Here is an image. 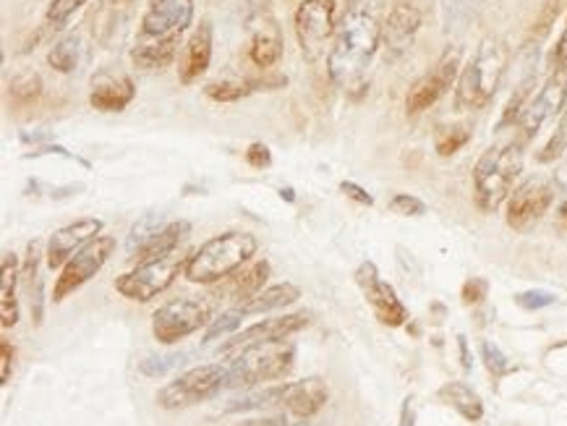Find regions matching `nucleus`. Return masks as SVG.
Instances as JSON below:
<instances>
[{
	"instance_id": "obj_1",
	"label": "nucleus",
	"mask_w": 567,
	"mask_h": 426,
	"mask_svg": "<svg viewBox=\"0 0 567 426\" xmlns=\"http://www.w3.org/2000/svg\"><path fill=\"white\" fill-rule=\"evenodd\" d=\"M382 45V19L377 0H348L327 55V74L338 86H351Z\"/></svg>"
},
{
	"instance_id": "obj_2",
	"label": "nucleus",
	"mask_w": 567,
	"mask_h": 426,
	"mask_svg": "<svg viewBox=\"0 0 567 426\" xmlns=\"http://www.w3.org/2000/svg\"><path fill=\"white\" fill-rule=\"evenodd\" d=\"M194 0H147L136 29L131 63L140 71H165L176 61L181 42L194 24Z\"/></svg>"
},
{
	"instance_id": "obj_3",
	"label": "nucleus",
	"mask_w": 567,
	"mask_h": 426,
	"mask_svg": "<svg viewBox=\"0 0 567 426\" xmlns=\"http://www.w3.org/2000/svg\"><path fill=\"white\" fill-rule=\"evenodd\" d=\"M330 401V387L322 377H307L298 382H282L265 389H249V393L233 398L225 411L228 414H244V411H261V414H288L293 418L317 416Z\"/></svg>"
},
{
	"instance_id": "obj_4",
	"label": "nucleus",
	"mask_w": 567,
	"mask_h": 426,
	"mask_svg": "<svg viewBox=\"0 0 567 426\" xmlns=\"http://www.w3.org/2000/svg\"><path fill=\"white\" fill-rule=\"evenodd\" d=\"M511 66V48L503 38H484L461 69L455 84V111H482L497 95Z\"/></svg>"
},
{
	"instance_id": "obj_5",
	"label": "nucleus",
	"mask_w": 567,
	"mask_h": 426,
	"mask_svg": "<svg viewBox=\"0 0 567 426\" xmlns=\"http://www.w3.org/2000/svg\"><path fill=\"white\" fill-rule=\"evenodd\" d=\"M257 249L259 241L251 233L228 230V233L209 238L199 249L192 251L184 278L196 285H215L225 278L236 276L238 270H244L254 254H257Z\"/></svg>"
},
{
	"instance_id": "obj_6",
	"label": "nucleus",
	"mask_w": 567,
	"mask_h": 426,
	"mask_svg": "<svg viewBox=\"0 0 567 426\" xmlns=\"http://www.w3.org/2000/svg\"><path fill=\"white\" fill-rule=\"evenodd\" d=\"M523 144L520 139L497 144L478 157L474 168V201L484 215L497 212L511 199L523 173Z\"/></svg>"
},
{
	"instance_id": "obj_7",
	"label": "nucleus",
	"mask_w": 567,
	"mask_h": 426,
	"mask_svg": "<svg viewBox=\"0 0 567 426\" xmlns=\"http://www.w3.org/2000/svg\"><path fill=\"white\" fill-rule=\"evenodd\" d=\"M296 345L290 341L254 343L230 356L228 387L230 389H257L267 382L286 380L293 372Z\"/></svg>"
},
{
	"instance_id": "obj_8",
	"label": "nucleus",
	"mask_w": 567,
	"mask_h": 426,
	"mask_svg": "<svg viewBox=\"0 0 567 426\" xmlns=\"http://www.w3.org/2000/svg\"><path fill=\"white\" fill-rule=\"evenodd\" d=\"M188 257L184 249L171 251V254L147 259V262L136 264V270L126 272L115 280V291H118L123 299L136 301V303H147L152 299H157L159 293L168 291L173 285V280L181 276V270H186Z\"/></svg>"
},
{
	"instance_id": "obj_9",
	"label": "nucleus",
	"mask_w": 567,
	"mask_h": 426,
	"mask_svg": "<svg viewBox=\"0 0 567 426\" xmlns=\"http://www.w3.org/2000/svg\"><path fill=\"white\" fill-rule=\"evenodd\" d=\"M293 32L303 61L315 63L330 55V42L336 40V0H301L293 13Z\"/></svg>"
},
{
	"instance_id": "obj_10",
	"label": "nucleus",
	"mask_w": 567,
	"mask_h": 426,
	"mask_svg": "<svg viewBox=\"0 0 567 426\" xmlns=\"http://www.w3.org/2000/svg\"><path fill=\"white\" fill-rule=\"evenodd\" d=\"M209 324H213L209 301L199 295H184V299H173L157 309L152 316V335L159 345H176Z\"/></svg>"
},
{
	"instance_id": "obj_11",
	"label": "nucleus",
	"mask_w": 567,
	"mask_h": 426,
	"mask_svg": "<svg viewBox=\"0 0 567 426\" xmlns=\"http://www.w3.org/2000/svg\"><path fill=\"white\" fill-rule=\"evenodd\" d=\"M228 387V366L223 364H205L178 374L176 380L168 382L157 393V406L165 411L192 408L199 403L213 401L220 389Z\"/></svg>"
},
{
	"instance_id": "obj_12",
	"label": "nucleus",
	"mask_w": 567,
	"mask_h": 426,
	"mask_svg": "<svg viewBox=\"0 0 567 426\" xmlns=\"http://www.w3.org/2000/svg\"><path fill=\"white\" fill-rule=\"evenodd\" d=\"M461 61H463V50L457 45H450L445 53L440 55V61L434 63V69L421 76L419 82L411 84L409 95H405V113L421 115L432 105H437L440 100L457 84V76H461V69H463Z\"/></svg>"
},
{
	"instance_id": "obj_13",
	"label": "nucleus",
	"mask_w": 567,
	"mask_h": 426,
	"mask_svg": "<svg viewBox=\"0 0 567 426\" xmlns=\"http://www.w3.org/2000/svg\"><path fill=\"white\" fill-rule=\"evenodd\" d=\"M555 201V184L544 176H528L515 186L505 207V220L515 233H530Z\"/></svg>"
},
{
	"instance_id": "obj_14",
	"label": "nucleus",
	"mask_w": 567,
	"mask_h": 426,
	"mask_svg": "<svg viewBox=\"0 0 567 426\" xmlns=\"http://www.w3.org/2000/svg\"><path fill=\"white\" fill-rule=\"evenodd\" d=\"M567 107V69L551 71L547 82L542 84V90L528 100L526 111H523L518 121V139L528 144L536 134L542 132L549 121H555L557 115H563Z\"/></svg>"
},
{
	"instance_id": "obj_15",
	"label": "nucleus",
	"mask_w": 567,
	"mask_h": 426,
	"mask_svg": "<svg viewBox=\"0 0 567 426\" xmlns=\"http://www.w3.org/2000/svg\"><path fill=\"white\" fill-rule=\"evenodd\" d=\"M113 251H115L113 236H97L94 241L86 243L82 251H76V254L61 267V278L55 280V288H53V301L61 303L69 299L71 293H76L84 283H90V280L103 270L107 259L113 257Z\"/></svg>"
},
{
	"instance_id": "obj_16",
	"label": "nucleus",
	"mask_w": 567,
	"mask_h": 426,
	"mask_svg": "<svg viewBox=\"0 0 567 426\" xmlns=\"http://www.w3.org/2000/svg\"><path fill=\"white\" fill-rule=\"evenodd\" d=\"M246 29H249V61L259 71H272L280 63L286 40L270 3L254 6L246 17Z\"/></svg>"
},
{
	"instance_id": "obj_17",
	"label": "nucleus",
	"mask_w": 567,
	"mask_h": 426,
	"mask_svg": "<svg viewBox=\"0 0 567 426\" xmlns=\"http://www.w3.org/2000/svg\"><path fill=\"white\" fill-rule=\"evenodd\" d=\"M355 283H359L363 299H367L374 316L384 328H400V324H405L409 309L398 299L395 288L380 278V267L374 262H361L359 270H355Z\"/></svg>"
},
{
	"instance_id": "obj_18",
	"label": "nucleus",
	"mask_w": 567,
	"mask_h": 426,
	"mask_svg": "<svg viewBox=\"0 0 567 426\" xmlns=\"http://www.w3.org/2000/svg\"><path fill=\"white\" fill-rule=\"evenodd\" d=\"M424 24V13L413 0H395L382 21V48L388 63H395L409 53L419 29Z\"/></svg>"
},
{
	"instance_id": "obj_19",
	"label": "nucleus",
	"mask_w": 567,
	"mask_h": 426,
	"mask_svg": "<svg viewBox=\"0 0 567 426\" xmlns=\"http://www.w3.org/2000/svg\"><path fill=\"white\" fill-rule=\"evenodd\" d=\"M311 322V312H296V314H286V316H272V320H261L251 328H246L238 335H233L228 343L220 345V356L230 359L236 356L238 351H244L246 345L254 343H270V341H288L290 335L301 332L307 324Z\"/></svg>"
},
{
	"instance_id": "obj_20",
	"label": "nucleus",
	"mask_w": 567,
	"mask_h": 426,
	"mask_svg": "<svg viewBox=\"0 0 567 426\" xmlns=\"http://www.w3.org/2000/svg\"><path fill=\"white\" fill-rule=\"evenodd\" d=\"M100 233H103V220L100 218H82L71 222V226L58 228L55 233L48 238V249H45L50 270L63 267L71 257L76 254V251H82L86 243L94 241Z\"/></svg>"
},
{
	"instance_id": "obj_21",
	"label": "nucleus",
	"mask_w": 567,
	"mask_h": 426,
	"mask_svg": "<svg viewBox=\"0 0 567 426\" xmlns=\"http://www.w3.org/2000/svg\"><path fill=\"white\" fill-rule=\"evenodd\" d=\"M213 48H215V32L213 21H199L194 32L188 34L184 53L178 58V82L184 86H192L207 74L209 63H213Z\"/></svg>"
},
{
	"instance_id": "obj_22",
	"label": "nucleus",
	"mask_w": 567,
	"mask_h": 426,
	"mask_svg": "<svg viewBox=\"0 0 567 426\" xmlns=\"http://www.w3.org/2000/svg\"><path fill=\"white\" fill-rule=\"evenodd\" d=\"M136 84L128 74H113V71H100L92 79L90 105L100 113H121L134 103Z\"/></svg>"
},
{
	"instance_id": "obj_23",
	"label": "nucleus",
	"mask_w": 567,
	"mask_h": 426,
	"mask_svg": "<svg viewBox=\"0 0 567 426\" xmlns=\"http://www.w3.org/2000/svg\"><path fill=\"white\" fill-rule=\"evenodd\" d=\"M131 9H134V0H97L92 6L90 17H86L94 42L111 48L121 38L123 27H126L131 17Z\"/></svg>"
},
{
	"instance_id": "obj_24",
	"label": "nucleus",
	"mask_w": 567,
	"mask_h": 426,
	"mask_svg": "<svg viewBox=\"0 0 567 426\" xmlns=\"http://www.w3.org/2000/svg\"><path fill=\"white\" fill-rule=\"evenodd\" d=\"M267 278H270V262H267V259H259V262L238 270L236 276L220 280V285H217V291H215V299L233 301L238 306V303L249 301V299H254V295H259L261 291H265Z\"/></svg>"
},
{
	"instance_id": "obj_25",
	"label": "nucleus",
	"mask_w": 567,
	"mask_h": 426,
	"mask_svg": "<svg viewBox=\"0 0 567 426\" xmlns=\"http://www.w3.org/2000/svg\"><path fill=\"white\" fill-rule=\"evenodd\" d=\"M17 283H19V259L11 251L3 254V283H0V324L6 330L17 328L19 324V299H17Z\"/></svg>"
},
{
	"instance_id": "obj_26",
	"label": "nucleus",
	"mask_w": 567,
	"mask_h": 426,
	"mask_svg": "<svg viewBox=\"0 0 567 426\" xmlns=\"http://www.w3.org/2000/svg\"><path fill=\"white\" fill-rule=\"evenodd\" d=\"M301 299V288L293 285V283H280V285H270L265 288L259 295H254V299L238 303V309H241L244 316H254V314H267V312H275V309H286L290 303H296Z\"/></svg>"
},
{
	"instance_id": "obj_27",
	"label": "nucleus",
	"mask_w": 567,
	"mask_h": 426,
	"mask_svg": "<svg viewBox=\"0 0 567 426\" xmlns=\"http://www.w3.org/2000/svg\"><path fill=\"white\" fill-rule=\"evenodd\" d=\"M437 398L445 403V406H450L453 411H457L465 422L476 424L482 422L484 418V403L478 395L471 389L465 382H447V385L440 387Z\"/></svg>"
},
{
	"instance_id": "obj_28",
	"label": "nucleus",
	"mask_w": 567,
	"mask_h": 426,
	"mask_svg": "<svg viewBox=\"0 0 567 426\" xmlns=\"http://www.w3.org/2000/svg\"><path fill=\"white\" fill-rule=\"evenodd\" d=\"M192 236V222L188 220H171L152 241L144 247L134 259L136 262H147V259L171 254V251L181 249L186 243V238Z\"/></svg>"
},
{
	"instance_id": "obj_29",
	"label": "nucleus",
	"mask_w": 567,
	"mask_h": 426,
	"mask_svg": "<svg viewBox=\"0 0 567 426\" xmlns=\"http://www.w3.org/2000/svg\"><path fill=\"white\" fill-rule=\"evenodd\" d=\"M24 288L32 299V320L34 324L42 322V312H45V303H42V280H40V243L32 241L27 247V257H24Z\"/></svg>"
},
{
	"instance_id": "obj_30",
	"label": "nucleus",
	"mask_w": 567,
	"mask_h": 426,
	"mask_svg": "<svg viewBox=\"0 0 567 426\" xmlns=\"http://www.w3.org/2000/svg\"><path fill=\"white\" fill-rule=\"evenodd\" d=\"M168 226V218H165L163 212H147L142 215L140 220L134 222L128 230V238H126V254L128 259H134L140 251L147 247V243L155 238L159 230Z\"/></svg>"
},
{
	"instance_id": "obj_31",
	"label": "nucleus",
	"mask_w": 567,
	"mask_h": 426,
	"mask_svg": "<svg viewBox=\"0 0 567 426\" xmlns=\"http://www.w3.org/2000/svg\"><path fill=\"white\" fill-rule=\"evenodd\" d=\"M79 58H82V40H79V34H63V38L50 48L48 63L50 69L58 71V74H74L79 66Z\"/></svg>"
},
{
	"instance_id": "obj_32",
	"label": "nucleus",
	"mask_w": 567,
	"mask_h": 426,
	"mask_svg": "<svg viewBox=\"0 0 567 426\" xmlns=\"http://www.w3.org/2000/svg\"><path fill=\"white\" fill-rule=\"evenodd\" d=\"M9 97H11V105L17 107V111L38 103V100L42 97L40 74H34V71H21V74L13 76L9 84Z\"/></svg>"
},
{
	"instance_id": "obj_33",
	"label": "nucleus",
	"mask_w": 567,
	"mask_h": 426,
	"mask_svg": "<svg viewBox=\"0 0 567 426\" xmlns=\"http://www.w3.org/2000/svg\"><path fill=\"white\" fill-rule=\"evenodd\" d=\"M534 84H536V76L520 79V84L515 86V92L511 95V100H507L503 115H499L497 132H505V128L518 126L520 115H523V111H526V105H528V100H530V90H534Z\"/></svg>"
},
{
	"instance_id": "obj_34",
	"label": "nucleus",
	"mask_w": 567,
	"mask_h": 426,
	"mask_svg": "<svg viewBox=\"0 0 567 426\" xmlns=\"http://www.w3.org/2000/svg\"><path fill=\"white\" fill-rule=\"evenodd\" d=\"M468 142H471L468 124H445L437 128V134H434V152H437L440 157H453Z\"/></svg>"
},
{
	"instance_id": "obj_35",
	"label": "nucleus",
	"mask_w": 567,
	"mask_h": 426,
	"mask_svg": "<svg viewBox=\"0 0 567 426\" xmlns=\"http://www.w3.org/2000/svg\"><path fill=\"white\" fill-rule=\"evenodd\" d=\"M84 6H90V0H50L42 29L45 32H63L69 21L76 17V11H82Z\"/></svg>"
},
{
	"instance_id": "obj_36",
	"label": "nucleus",
	"mask_w": 567,
	"mask_h": 426,
	"mask_svg": "<svg viewBox=\"0 0 567 426\" xmlns=\"http://www.w3.org/2000/svg\"><path fill=\"white\" fill-rule=\"evenodd\" d=\"M565 152H567V107H565V113L559 115L557 128H555V132H551L549 142L544 144L539 155H536V163H542V165L557 163L559 157L565 155Z\"/></svg>"
},
{
	"instance_id": "obj_37",
	"label": "nucleus",
	"mask_w": 567,
	"mask_h": 426,
	"mask_svg": "<svg viewBox=\"0 0 567 426\" xmlns=\"http://www.w3.org/2000/svg\"><path fill=\"white\" fill-rule=\"evenodd\" d=\"M205 95L215 103H238V100L254 95L249 82H213L205 86Z\"/></svg>"
},
{
	"instance_id": "obj_38",
	"label": "nucleus",
	"mask_w": 567,
	"mask_h": 426,
	"mask_svg": "<svg viewBox=\"0 0 567 426\" xmlns=\"http://www.w3.org/2000/svg\"><path fill=\"white\" fill-rule=\"evenodd\" d=\"M186 356L188 353H165V356H150L140 364V372L150 380H159V377H165L171 370H176V366L184 364Z\"/></svg>"
},
{
	"instance_id": "obj_39",
	"label": "nucleus",
	"mask_w": 567,
	"mask_h": 426,
	"mask_svg": "<svg viewBox=\"0 0 567 426\" xmlns=\"http://www.w3.org/2000/svg\"><path fill=\"white\" fill-rule=\"evenodd\" d=\"M241 322H244L241 309H238V306L228 309V312H223L220 316H217V320H213V324H209L207 332H205V343L217 341V337H223V335H230V332L236 330Z\"/></svg>"
},
{
	"instance_id": "obj_40",
	"label": "nucleus",
	"mask_w": 567,
	"mask_h": 426,
	"mask_svg": "<svg viewBox=\"0 0 567 426\" xmlns=\"http://www.w3.org/2000/svg\"><path fill=\"white\" fill-rule=\"evenodd\" d=\"M482 361L494 377H505V374L513 370L511 361H507L505 353L499 351V345H494L492 341H482Z\"/></svg>"
},
{
	"instance_id": "obj_41",
	"label": "nucleus",
	"mask_w": 567,
	"mask_h": 426,
	"mask_svg": "<svg viewBox=\"0 0 567 426\" xmlns=\"http://www.w3.org/2000/svg\"><path fill=\"white\" fill-rule=\"evenodd\" d=\"M388 207L390 212L400 215V218H421V215H426V205L419 197H413V194H395Z\"/></svg>"
},
{
	"instance_id": "obj_42",
	"label": "nucleus",
	"mask_w": 567,
	"mask_h": 426,
	"mask_svg": "<svg viewBox=\"0 0 567 426\" xmlns=\"http://www.w3.org/2000/svg\"><path fill=\"white\" fill-rule=\"evenodd\" d=\"M555 301H557V295L549 293V291H526V293L515 295V303H518L520 309H526V312H536V309H547Z\"/></svg>"
},
{
	"instance_id": "obj_43",
	"label": "nucleus",
	"mask_w": 567,
	"mask_h": 426,
	"mask_svg": "<svg viewBox=\"0 0 567 426\" xmlns=\"http://www.w3.org/2000/svg\"><path fill=\"white\" fill-rule=\"evenodd\" d=\"M246 82H249L251 92H278V90H286V86H288V76L278 74V71H265V76L246 79Z\"/></svg>"
},
{
	"instance_id": "obj_44",
	"label": "nucleus",
	"mask_w": 567,
	"mask_h": 426,
	"mask_svg": "<svg viewBox=\"0 0 567 426\" xmlns=\"http://www.w3.org/2000/svg\"><path fill=\"white\" fill-rule=\"evenodd\" d=\"M486 293H489V285H486L484 278H468L463 283L461 299L465 306H476V303H482L486 299Z\"/></svg>"
},
{
	"instance_id": "obj_45",
	"label": "nucleus",
	"mask_w": 567,
	"mask_h": 426,
	"mask_svg": "<svg viewBox=\"0 0 567 426\" xmlns=\"http://www.w3.org/2000/svg\"><path fill=\"white\" fill-rule=\"evenodd\" d=\"M246 163H249L254 170L270 168V165H272L270 147H267V144H261V142L249 144V149H246Z\"/></svg>"
},
{
	"instance_id": "obj_46",
	"label": "nucleus",
	"mask_w": 567,
	"mask_h": 426,
	"mask_svg": "<svg viewBox=\"0 0 567 426\" xmlns=\"http://www.w3.org/2000/svg\"><path fill=\"white\" fill-rule=\"evenodd\" d=\"M549 66H551V71H557V69H567V17H565V29H563V34H559L557 45L551 48Z\"/></svg>"
},
{
	"instance_id": "obj_47",
	"label": "nucleus",
	"mask_w": 567,
	"mask_h": 426,
	"mask_svg": "<svg viewBox=\"0 0 567 426\" xmlns=\"http://www.w3.org/2000/svg\"><path fill=\"white\" fill-rule=\"evenodd\" d=\"M340 191H343L348 199L359 201V205H363V207H374V197H372V194L363 189V186L353 184V180H343V184H340Z\"/></svg>"
},
{
	"instance_id": "obj_48",
	"label": "nucleus",
	"mask_w": 567,
	"mask_h": 426,
	"mask_svg": "<svg viewBox=\"0 0 567 426\" xmlns=\"http://www.w3.org/2000/svg\"><path fill=\"white\" fill-rule=\"evenodd\" d=\"M13 356H17V353H13V345L9 341H0V361H3V364H0V385H9Z\"/></svg>"
},
{
	"instance_id": "obj_49",
	"label": "nucleus",
	"mask_w": 567,
	"mask_h": 426,
	"mask_svg": "<svg viewBox=\"0 0 567 426\" xmlns=\"http://www.w3.org/2000/svg\"><path fill=\"white\" fill-rule=\"evenodd\" d=\"M233 426H298L288 418V414H272V416H259V418H249V422L233 424Z\"/></svg>"
},
{
	"instance_id": "obj_50",
	"label": "nucleus",
	"mask_w": 567,
	"mask_h": 426,
	"mask_svg": "<svg viewBox=\"0 0 567 426\" xmlns=\"http://www.w3.org/2000/svg\"><path fill=\"white\" fill-rule=\"evenodd\" d=\"M457 349H461L463 370H471V353H468V341H465V335H457Z\"/></svg>"
},
{
	"instance_id": "obj_51",
	"label": "nucleus",
	"mask_w": 567,
	"mask_h": 426,
	"mask_svg": "<svg viewBox=\"0 0 567 426\" xmlns=\"http://www.w3.org/2000/svg\"><path fill=\"white\" fill-rule=\"evenodd\" d=\"M411 403H413V398H405V406H403V426H413V411H411Z\"/></svg>"
},
{
	"instance_id": "obj_52",
	"label": "nucleus",
	"mask_w": 567,
	"mask_h": 426,
	"mask_svg": "<svg viewBox=\"0 0 567 426\" xmlns=\"http://www.w3.org/2000/svg\"><path fill=\"white\" fill-rule=\"evenodd\" d=\"M557 215H559V222H563V226H567V191H563V201H559Z\"/></svg>"
},
{
	"instance_id": "obj_53",
	"label": "nucleus",
	"mask_w": 567,
	"mask_h": 426,
	"mask_svg": "<svg viewBox=\"0 0 567 426\" xmlns=\"http://www.w3.org/2000/svg\"><path fill=\"white\" fill-rule=\"evenodd\" d=\"M280 197H282V199H288V201H296V197H293V189H280Z\"/></svg>"
}]
</instances>
